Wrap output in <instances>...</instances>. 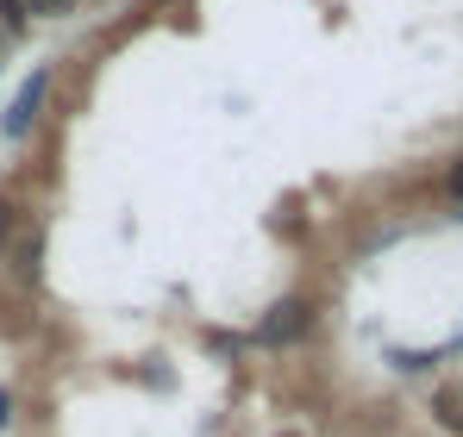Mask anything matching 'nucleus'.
<instances>
[{
  "instance_id": "1",
  "label": "nucleus",
  "mask_w": 463,
  "mask_h": 437,
  "mask_svg": "<svg viewBox=\"0 0 463 437\" xmlns=\"http://www.w3.org/2000/svg\"><path fill=\"white\" fill-rule=\"evenodd\" d=\"M0 269H6V282H19V288H38V275H44V225H38V218L19 213L13 237L0 244Z\"/></svg>"
},
{
  "instance_id": "2",
  "label": "nucleus",
  "mask_w": 463,
  "mask_h": 437,
  "mask_svg": "<svg viewBox=\"0 0 463 437\" xmlns=\"http://www.w3.org/2000/svg\"><path fill=\"white\" fill-rule=\"evenodd\" d=\"M313 319H319V312H313L307 293H288V300H276V306L257 319V344H269V350H288V344H301V338L313 331Z\"/></svg>"
},
{
  "instance_id": "3",
  "label": "nucleus",
  "mask_w": 463,
  "mask_h": 437,
  "mask_svg": "<svg viewBox=\"0 0 463 437\" xmlns=\"http://www.w3.org/2000/svg\"><path fill=\"white\" fill-rule=\"evenodd\" d=\"M44 88H51V70H32L19 81V94H13V107L0 113V132L6 138H25L32 126H38V107H44Z\"/></svg>"
},
{
  "instance_id": "4",
  "label": "nucleus",
  "mask_w": 463,
  "mask_h": 437,
  "mask_svg": "<svg viewBox=\"0 0 463 437\" xmlns=\"http://www.w3.org/2000/svg\"><path fill=\"white\" fill-rule=\"evenodd\" d=\"M439 425H445V432H463V394H458V387L439 394Z\"/></svg>"
},
{
  "instance_id": "5",
  "label": "nucleus",
  "mask_w": 463,
  "mask_h": 437,
  "mask_svg": "<svg viewBox=\"0 0 463 437\" xmlns=\"http://www.w3.org/2000/svg\"><path fill=\"white\" fill-rule=\"evenodd\" d=\"M76 0H25V19H70Z\"/></svg>"
},
{
  "instance_id": "6",
  "label": "nucleus",
  "mask_w": 463,
  "mask_h": 437,
  "mask_svg": "<svg viewBox=\"0 0 463 437\" xmlns=\"http://www.w3.org/2000/svg\"><path fill=\"white\" fill-rule=\"evenodd\" d=\"M0 25L6 32H25V0H0Z\"/></svg>"
},
{
  "instance_id": "7",
  "label": "nucleus",
  "mask_w": 463,
  "mask_h": 437,
  "mask_svg": "<svg viewBox=\"0 0 463 437\" xmlns=\"http://www.w3.org/2000/svg\"><path fill=\"white\" fill-rule=\"evenodd\" d=\"M394 368H407V375H420V368H432V357H426V350H401V357H394Z\"/></svg>"
},
{
  "instance_id": "8",
  "label": "nucleus",
  "mask_w": 463,
  "mask_h": 437,
  "mask_svg": "<svg viewBox=\"0 0 463 437\" xmlns=\"http://www.w3.org/2000/svg\"><path fill=\"white\" fill-rule=\"evenodd\" d=\"M13 225H19V207H13V200H0V244L13 237Z\"/></svg>"
},
{
  "instance_id": "9",
  "label": "nucleus",
  "mask_w": 463,
  "mask_h": 437,
  "mask_svg": "<svg viewBox=\"0 0 463 437\" xmlns=\"http://www.w3.org/2000/svg\"><path fill=\"white\" fill-rule=\"evenodd\" d=\"M445 188H451V194H458V200H463V156H458V163H451V175H445Z\"/></svg>"
},
{
  "instance_id": "10",
  "label": "nucleus",
  "mask_w": 463,
  "mask_h": 437,
  "mask_svg": "<svg viewBox=\"0 0 463 437\" xmlns=\"http://www.w3.org/2000/svg\"><path fill=\"white\" fill-rule=\"evenodd\" d=\"M0 425H13V394L0 387Z\"/></svg>"
},
{
  "instance_id": "11",
  "label": "nucleus",
  "mask_w": 463,
  "mask_h": 437,
  "mask_svg": "<svg viewBox=\"0 0 463 437\" xmlns=\"http://www.w3.org/2000/svg\"><path fill=\"white\" fill-rule=\"evenodd\" d=\"M151 6H169V0H151Z\"/></svg>"
},
{
  "instance_id": "12",
  "label": "nucleus",
  "mask_w": 463,
  "mask_h": 437,
  "mask_svg": "<svg viewBox=\"0 0 463 437\" xmlns=\"http://www.w3.org/2000/svg\"><path fill=\"white\" fill-rule=\"evenodd\" d=\"M458 218H463V213H458Z\"/></svg>"
}]
</instances>
